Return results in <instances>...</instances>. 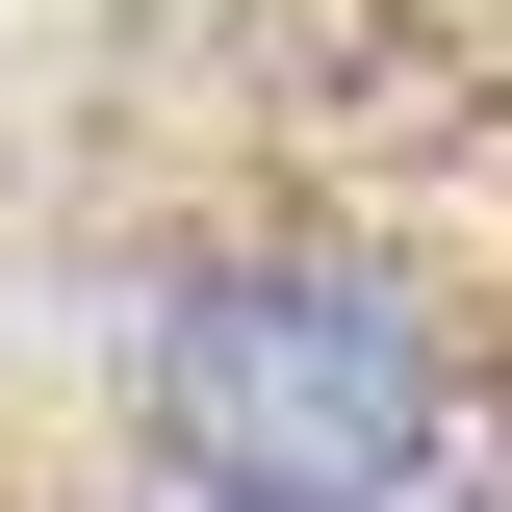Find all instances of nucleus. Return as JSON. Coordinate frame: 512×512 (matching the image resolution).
I'll return each mask as SVG.
<instances>
[{
    "label": "nucleus",
    "instance_id": "obj_1",
    "mask_svg": "<svg viewBox=\"0 0 512 512\" xmlns=\"http://www.w3.org/2000/svg\"><path fill=\"white\" fill-rule=\"evenodd\" d=\"M128 410H154V461L205 512H384L436 461V359L333 256H180L128 308Z\"/></svg>",
    "mask_w": 512,
    "mask_h": 512
}]
</instances>
